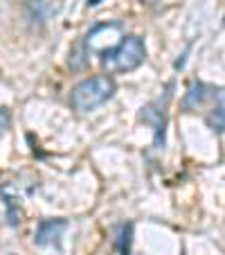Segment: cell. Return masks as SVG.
<instances>
[{"mask_svg":"<svg viewBox=\"0 0 225 255\" xmlns=\"http://www.w3.org/2000/svg\"><path fill=\"white\" fill-rule=\"evenodd\" d=\"M113 95H115V82L106 75H97V77L83 79L72 88L70 104L79 113H90L97 106L106 104Z\"/></svg>","mask_w":225,"mask_h":255,"instance_id":"obj_1","label":"cell"},{"mask_svg":"<svg viewBox=\"0 0 225 255\" xmlns=\"http://www.w3.org/2000/svg\"><path fill=\"white\" fill-rule=\"evenodd\" d=\"M144 57H147L144 41L140 36H135V34H131V36L122 39V43L117 48L106 52L101 63H104V68L108 72H129L135 70L138 66H142Z\"/></svg>","mask_w":225,"mask_h":255,"instance_id":"obj_2","label":"cell"},{"mask_svg":"<svg viewBox=\"0 0 225 255\" xmlns=\"http://www.w3.org/2000/svg\"><path fill=\"white\" fill-rule=\"evenodd\" d=\"M169 91H171V86L167 88L164 97H158V100L149 102V104L142 109V113H140V120L153 129L155 147H162L164 144V131H167V106H169V97H171L169 95Z\"/></svg>","mask_w":225,"mask_h":255,"instance_id":"obj_3","label":"cell"},{"mask_svg":"<svg viewBox=\"0 0 225 255\" xmlns=\"http://www.w3.org/2000/svg\"><path fill=\"white\" fill-rule=\"evenodd\" d=\"M122 25L120 23H106V25H97L83 41L86 52H110L113 48L122 43Z\"/></svg>","mask_w":225,"mask_h":255,"instance_id":"obj_4","label":"cell"},{"mask_svg":"<svg viewBox=\"0 0 225 255\" xmlns=\"http://www.w3.org/2000/svg\"><path fill=\"white\" fill-rule=\"evenodd\" d=\"M68 228V222L66 219H45V222L39 224L36 228V237L34 242L39 246H52V244H59Z\"/></svg>","mask_w":225,"mask_h":255,"instance_id":"obj_5","label":"cell"},{"mask_svg":"<svg viewBox=\"0 0 225 255\" xmlns=\"http://www.w3.org/2000/svg\"><path fill=\"white\" fill-rule=\"evenodd\" d=\"M63 0H27V14L32 18V23H48L50 18L61 11Z\"/></svg>","mask_w":225,"mask_h":255,"instance_id":"obj_6","label":"cell"},{"mask_svg":"<svg viewBox=\"0 0 225 255\" xmlns=\"http://www.w3.org/2000/svg\"><path fill=\"white\" fill-rule=\"evenodd\" d=\"M207 127L216 133H223L225 131V88L216 91V106L207 116Z\"/></svg>","mask_w":225,"mask_h":255,"instance_id":"obj_7","label":"cell"},{"mask_svg":"<svg viewBox=\"0 0 225 255\" xmlns=\"http://www.w3.org/2000/svg\"><path fill=\"white\" fill-rule=\"evenodd\" d=\"M205 100H207V86L201 82H194L192 86H189V91H187L185 100H182V109H185V111H194V109H198Z\"/></svg>","mask_w":225,"mask_h":255,"instance_id":"obj_8","label":"cell"},{"mask_svg":"<svg viewBox=\"0 0 225 255\" xmlns=\"http://www.w3.org/2000/svg\"><path fill=\"white\" fill-rule=\"evenodd\" d=\"M131 237H133V224H122L117 228V240L115 246L120 251V255H129L131 253Z\"/></svg>","mask_w":225,"mask_h":255,"instance_id":"obj_9","label":"cell"},{"mask_svg":"<svg viewBox=\"0 0 225 255\" xmlns=\"http://www.w3.org/2000/svg\"><path fill=\"white\" fill-rule=\"evenodd\" d=\"M86 48H83V43H77L75 45V50L70 52V68L72 70H83V66H86Z\"/></svg>","mask_w":225,"mask_h":255,"instance_id":"obj_10","label":"cell"},{"mask_svg":"<svg viewBox=\"0 0 225 255\" xmlns=\"http://www.w3.org/2000/svg\"><path fill=\"white\" fill-rule=\"evenodd\" d=\"M9 122H11V113L7 106H0V135L5 133L9 129Z\"/></svg>","mask_w":225,"mask_h":255,"instance_id":"obj_11","label":"cell"}]
</instances>
